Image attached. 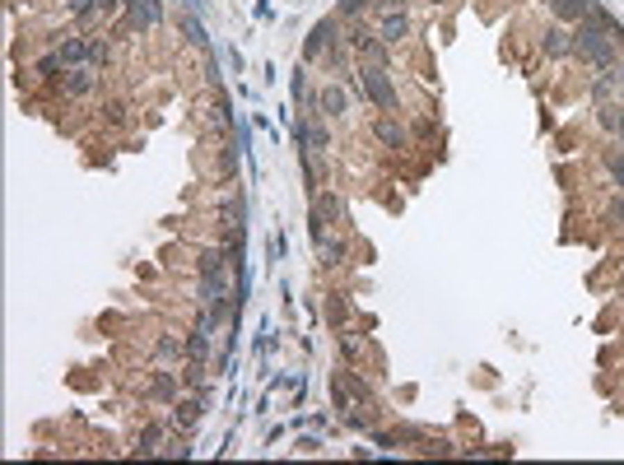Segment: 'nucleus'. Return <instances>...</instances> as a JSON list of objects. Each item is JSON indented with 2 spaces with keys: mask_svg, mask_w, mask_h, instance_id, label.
I'll return each instance as SVG.
<instances>
[{
  "mask_svg": "<svg viewBox=\"0 0 624 465\" xmlns=\"http://www.w3.org/2000/svg\"><path fill=\"white\" fill-rule=\"evenodd\" d=\"M406 33H410L406 15H382V42H401Z\"/></svg>",
  "mask_w": 624,
  "mask_h": 465,
  "instance_id": "39448f33",
  "label": "nucleus"
},
{
  "mask_svg": "<svg viewBox=\"0 0 624 465\" xmlns=\"http://www.w3.org/2000/svg\"><path fill=\"white\" fill-rule=\"evenodd\" d=\"M610 172H615V182L624 186V154H615V158H610Z\"/></svg>",
  "mask_w": 624,
  "mask_h": 465,
  "instance_id": "4468645a",
  "label": "nucleus"
},
{
  "mask_svg": "<svg viewBox=\"0 0 624 465\" xmlns=\"http://www.w3.org/2000/svg\"><path fill=\"white\" fill-rule=\"evenodd\" d=\"M177 409H182V414H177V423H182V428H191V423H196V418H201V405H196V400L177 405Z\"/></svg>",
  "mask_w": 624,
  "mask_h": 465,
  "instance_id": "9d476101",
  "label": "nucleus"
},
{
  "mask_svg": "<svg viewBox=\"0 0 624 465\" xmlns=\"http://www.w3.org/2000/svg\"><path fill=\"white\" fill-rule=\"evenodd\" d=\"M182 354V344L177 340H158V358H177Z\"/></svg>",
  "mask_w": 624,
  "mask_h": 465,
  "instance_id": "ddd939ff",
  "label": "nucleus"
},
{
  "mask_svg": "<svg viewBox=\"0 0 624 465\" xmlns=\"http://www.w3.org/2000/svg\"><path fill=\"white\" fill-rule=\"evenodd\" d=\"M377 140L391 144V149H401V144H406V130H401L396 121H377Z\"/></svg>",
  "mask_w": 624,
  "mask_h": 465,
  "instance_id": "1a4fd4ad",
  "label": "nucleus"
},
{
  "mask_svg": "<svg viewBox=\"0 0 624 465\" xmlns=\"http://www.w3.org/2000/svg\"><path fill=\"white\" fill-rule=\"evenodd\" d=\"M126 10H131V24H136V28H158V24H163V5H158V0H126Z\"/></svg>",
  "mask_w": 624,
  "mask_h": 465,
  "instance_id": "f03ea898",
  "label": "nucleus"
},
{
  "mask_svg": "<svg viewBox=\"0 0 624 465\" xmlns=\"http://www.w3.org/2000/svg\"><path fill=\"white\" fill-rule=\"evenodd\" d=\"M158 442H163V433H158V428H145V437H140V451H158Z\"/></svg>",
  "mask_w": 624,
  "mask_h": 465,
  "instance_id": "f8f14e48",
  "label": "nucleus"
},
{
  "mask_svg": "<svg viewBox=\"0 0 624 465\" xmlns=\"http://www.w3.org/2000/svg\"><path fill=\"white\" fill-rule=\"evenodd\" d=\"M359 84L368 89V98H377L382 108H391L396 103V93H391V84H387V75L377 70V65H368V70H359Z\"/></svg>",
  "mask_w": 624,
  "mask_h": 465,
  "instance_id": "f257e3e1",
  "label": "nucleus"
},
{
  "mask_svg": "<svg viewBox=\"0 0 624 465\" xmlns=\"http://www.w3.org/2000/svg\"><path fill=\"white\" fill-rule=\"evenodd\" d=\"M568 37H573V33H564V28H550L545 33V56H564V51H568Z\"/></svg>",
  "mask_w": 624,
  "mask_h": 465,
  "instance_id": "6e6552de",
  "label": "nucleus"
},
{
  "mask_svg": "<svg viewBox=\"0 0 624 465\" xmlns=\"http://www.w3.org/2000/svg\"><path fill=\"white\" fill-rule=\"evenodd\" d=\"M317 256H322V261L327 265H340L345 261V237H336V232H317Z\"/></svg>",
  "mask_w": 624,
  "mask_h": 465,
  "instance_id": "7ed1b4c3",
  "label": "nucleus"
},
{
  "mask_svg": "<svg viewBox=\"0 0 624 465\" xmlns=\"http://www.w3.org/2000/svg\"><path fill=\"white\" fill-rule=\"evenodd\" d=\"M182 33H187V42H191V46H201V42H205V33H201V24H196V19H182Z\"/></svg>",
  "mask_w": 624,
  "mask_h": 465,
  "instance_id": "9b49d317",
  "label": "nucleus"
},
{
  "mask_svg": "<svg viewBox=\"0 0 624 465\" xmlns=\"http://www.w3.org/2000/svg\"><path fill=\"white\" fill-rule=\"evenodd\" d=\"M317 108L327 112V117H340V112H345V89H336V84H331V89H322Z\"/></svg>",
  "mask_w": 624,
  "mask_h": 465,
  "instance_id": "423d86ee",
  "label": "nucleus"
},
{
  "mask_svg": "<svg viewBox=\"0 0 624 465\" xmlns=\"http://www.w3.org/2000/svg\"><path fill=\"white\" fill-rule=\"evenodd\" d=\"M620 89H624V70H620Z\"/></svg>",
  "mask_w": 624,
  "mask_h": 465,
  "instance_id": "2eb2a0df",
  "label": "nucleus"
},
{
  "mask_svg": "<svg viewBox=\"0 0 624 465\" xmlns=\"http://www.w3.org/2000/svg\"><path fill=\"white\" fill-rule=\"evenodd\" d=\"M345 214V205H340V196H317V223H322V219H340Z\"/></svg>",
  "mask_w": 624,
  "mask_h": 465,
  "instance_id": "0eeeda50",
  "label": "nucleus"
},
{
  "mask_svg": "<svg viewBox=\"0 0 624 465\" xmlns=\"http://www.w3.org/2000/svg\"><path fill=\"white\" fill-rule=\"evenodd\" d=\"M65 93H89L94 89V65H79V70H65Z\"/></svg>",
  "mask_w": 624,
  "mask_h": 465,
  "instance_id": "20e7f679",
  "label": "nucleus"
}]
</instances>
